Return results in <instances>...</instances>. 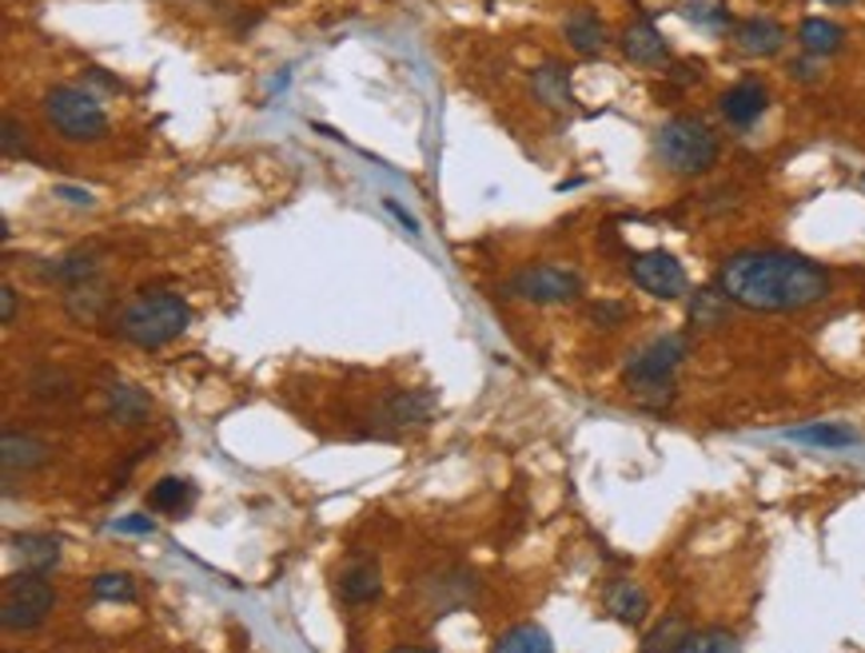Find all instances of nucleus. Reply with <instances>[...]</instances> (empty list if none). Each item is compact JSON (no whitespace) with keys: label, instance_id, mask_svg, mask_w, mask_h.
Masks as SVG:
<instances>
[{"label":"nucleus","instance_id":"1","mask_svg":"<svg viewBox=\"0 0 865 653\" xmlns=\"http://www.w3.org/2000/svg\"><path fill=\"white\" fill-rule=\"evenodd\" d=\"M718 291L734 307L761 315H794L829 295V275L794 251H734L718 267Z\"/></svg>","mask_w":865,"mask_h":653},{"label":"nucleus","instance_id":"2","mask_svg":"<svg viewBox=\"0 0 865 653\" xmlns=\"http://www.w3.org/2000/svg\"><path fill=\"white\" fill-rule=\"evenodd\" d=\"M655 156L675 176H702L718 164L723 144L702 116H670L655 132Z\"/></svg>","mask_w":865,"mask_h":653},{"label":"nucleus","instance_id":"3","mask_svg":"<svg viewBox=\"0 0 865 653\" xmlns=\"http://www.w3.org/2000/svg\"><path fill=\"white\" fill-rule=\"evenodd\" d=\"M188 323H191V311L180 295L148 291L124 307L116 332H120V339L132 343V347L156 350V347H164V343L180 339V335L188 332Z\"/></svg>","mask_w":865,"mask_h":653},{"label":"nucleus","instance_id":"4","mask_svg":"<svg viewBox=\"0 0 865 653\" xmlns=\"http://www.w3.org/2000/svg\"><path fill=\"white\" fill-rule=\"evenodd\" d=\"M45 116L65 140L72 144H96L108 132V116L92 92L77 85H57L45 92Z\"/></svg>","mask_w":865,"mask_h":653},{"label":"nucleus","instance_id":"5","mask_svg":"<svg viewBox=\"0 0 865 653\" xmlns=\"http://www.w3.org/2000/svg\"><path fill=\"white\" fill-rule=\"evenodd\" d=\"M52 606H57V594H52V586L45 582V574L24 570V574H12L9 582H4V594H0V625L12 630V634H17V630L24 634V630L45 625V617L52 614Z\"/></svg>","mask_w":865,"mask_h":653},{"label":"nucleus","instance_id":"6","mask_svg":"<svg viewBox=\"0 0 865 653\" xmlns=\"http://www.w3.org/2000/svg\"><path fill=\"white\" fill-rule=\"evenodd\" d=\"M690 355V339L686 335H658L647 347H638L627 359V383L635 390L642 387H675V370Z\"/></svg>","mask_w":865,"mask_h":653},{"label":"nucleus","instance_id":"7","mask_svg":"<svg viewBox=\"0 0 865 653\" xmlns=\"http://www.w3.org/2000/svg\"><path fill=\"white\" fill-rule=\"evenodd\" d=\"M507 295L514 299H527V304H571L582 295V279L571 267H554V264H534L514 271L507 279Z\"/></svg>","mask_w":865,"mask_h":653},{"label":"nucleus","instance_id":"8","mask_svg":"<svg viewBox=\"0 0 865 653\" xmlns=\"http://www.w3.org/2000/svg\"><path fill=\"white\" fill-rule=\"evenodd\" d=\"M630 279H635V287H642L647 295L662 299V304L682 299V295L690 291V275H686V267L678 264V256H670V251H638V256L630 259Z\"/></svg>","mask_w":865,"mask_h":653},{"label":"nucleus","instance_id":"9","mask_svg":"<svg viewBox=\"0 0 865 653\" xmlns=\"http://www.w3.org/2000/svg\"><path fill=\"white\" fill-rule=\"evenodd\" d=\"M766 108H770V92H766L761 80H738V85L726 88V92L718 96V112H723V120L734 123V128H750V123H758L761 116H766Z\"/></svg>","mask_w":865,"mask_h":653},{"label":"nucleus","instance_id":"10","mask_svg":"<svg viewBox=\"0 0 865 653\" xmlns=\"http://www.w3.org/2000/svg\"><path fill=\"white\" fill-rule=\"evenodd\" d=\"M618 48H622V57L638 68H658V65L670 60V48H666L662 32H658L650 20H635V24H627L622 37H618Z\"/></svg>","mask_w":865,"mask_h":653},{"label":"nucleus","instance_id":"11","mask_svg":"<svg viewBox=\"0 0 865 653\" xmlns=\"http://www.w3.org/2000/svg\"><path fill=\"white\" fill-rule=\"evenodd\" d=\"M734 44L746 57H778L786 48V29L774 17H746L734 24Z\"/></svg>","mask_w":865,"mask_h":653},{"label":"nucleus","instance_id":"12","mask_svg":"<svg viewBox=\"0 0 865 653\" xmlns=\"http://www.w3.org/2000/svg\"><path fill=\"white\" fill-rule=\"evenodd\" d=\"M602 602H607V614L615 617V622H622V625H638L642 617L650 614L647 590L638 586V582H630V577H618V582H610L607 594H602Z\"/></svg>","mask_w":865,"mask_h":653},{"label":"nucleus","instance_id":"13","mask_svg":"<svg viewBox=\"0 0 865 653\" xmlns=\"http://www.w3.org/2000/svg\"><path fill=\"white\" fill-rule=\"evenodd\" d=\"M798 44H802V52L814 57V60L837 57V52L846 48V29L834 24V20H826V17H809L798 24Z\"/></svg>","mask_w":865,"mask_h":653},{"label":"nucleus","instance_id":"14","mask_svg":"<svg viewBox=\"0 0 865 653\" xmlns=\"http://www.w3.org/2000/svg\"><path fill=\"white\" fill-rule=\"evenodd\" d=\"M562 32H567V44H571L579 57H599L602 48H607V24L594 17V9H582V4L567 17Z\"/></svg>","mask_w":865,"mask_h":653},{"label":"nucleus","instance_id":"15","mask_svg":"<svg viewBox=\"0 0 865 653\" xmlns=\"http://www.w3.org/2000/svg\"><path fill=\"white\" fill-rule=\"evenodd\" d=\"M9 546L17 550V558L32 574H45L60 562V542L52 534H12Z\"/></svg>","mask_w":865,"mask_h":653},{"label":"nucleus","instance_id":"16","mask_svg":"<svg viewBox=\"0 0 865 653\" xmlns=\"http://www.w3.org/2000/svg\"><path fill=\"white\" fill-rule=\"evenodd\" d=\"M380 590H383L380 570L371 566V562H355V566H347L340 574V597L347 606H367V602L380 597Z\"/></svg>","mask_w":865,"mask_h":653},{"label":"nucleus","instance_id":"17","mask_svg":"<svg viewBox=\"0 0 865 653\" xmlns=\"http://www.w3.org/2000/svg\"><path fill=\"white\" fill-rule=\"evenodd\" d=\"M431 410H435V395L431 390H400L395 398H387L383 415L395 426H423L431 418Z\"/></svg>","mask_w":865,"mask_h":653},{"label":"nucleus","instance_id":"18","mask_svg":"<svg viewBox=\"0 0 865 653\" xmlns=\"http://www.w3.org/2000/svg\"><path fill=\"white\" fill-rule=\"evenodd\" d=\"M491 653H554V645H551V634H547L542 625L519 622V625H511V630H503V634L494 637Z\"/></svg>","mask_w":865,"mask_h":653},{"label":"nucleus","instance_id":"19","mask_svg":"<svg viewBox=\"0 0 865 653\" xmlns=\"http://www.w3.org/2000/svg\"><path fill=\"white\" fill-rule=\"evenodd\" d=\"M0 455H4V471H37L48 458V446L37 435H17V431H4V443H0Z\"/></svg>","mask_w":865,"mask_h":653},{"label":"nucleus","instance_id":"20","mask_svg":"<svg viewBox=\"0 0 865 653\" xmlns=\"http://www.w3.org/2000/svg\"><path fill=\"white\" fill-rule=\"evenodd\" d=\"M153 410V398L144 395L140 387H128V383H112L108 387V415L124 426H140Z\"/></svg>","mask_w":865,"mask_h":653},{"label":"nucleus","instance_id":"21","mask_svg":"<svg viewBox=\"0 0 865 653\" xmlns=\"http://www.w3.org/2000/svg\"><path fill=\"white\" fill-rule=\"evenodd\" d=\"M531 88L547 108H571L574 96H571V80H567V68L562 65H542L534 68L531 77Z\"/></svg>","mask_w":865,"mask_h":653},{"label":"nucleus","instance_id":"22","mask_svg":"<svg viewBox=\"0 0 865 653\" xmlns=\"http://www.w3.org/2000/svg\"><path fill=\"white\" fill-rule=\"evenodd\" d=\"M786 438L806 446H826V451H846V446L857 443L854 431L842 423H809V426H798V431H786Z\"/></svg>","mask_w":865,"mask_h":653},{"label":"nucleus","instance_id":"23","mask_svg":"<svg viewBox=\"0 0 865 653\" xmlns=\"http://www.w3.org/2000/svg\"><path fill=\"white\" fill-rule=\"evenodd\" d=\"M726 311H730V299L718 287H702V291L690 295V327L714 332V327L726 323Z\"/></svg>","mask_w":865,"mask_h":653},{"label":"nucleus","instance_id":"24","mask_svg":"<svg viewBox=\"0 0 865 653\" xmlns=\"http://www.w3.org/2000/svg\"><path fill=\"white\" fill-rule=\"evenodd\" d=\"M690 634H695V630H690V622H686L682 614H666L662 622L642 637V653H675Z\"/></svg>","mask_w":865,"mask_h":653},{"label":"nucleus","instance_id":"25","mask_svg":"<svg viewBox=\"0 0 865 653\" xmlns=\"http://www.w3.org/2000/svg\"><path fill=\"white\" fill-rule=\"evenodd\" d=\"M682 17L690 20V24H698V29H714V32H723L734 24L726 0H686Z\"/></svg>","mask_w":865,"mask_h":653},{"label":"nucleus","instance_id":"26","mask_svg":"<svg viewBox=\"0 0 865 653\" xmlns=\"http://www.w3.org/2000/svg\"><path fill=\"white\" fill-rule=\"evenodd\" d=\"M675 653H741L738 637L730 634V630H718V625H710V630H695V634L686 637L682 645H678Z\"/></svg>","mask_w":865,"mask_h":653},{"label":"nucleus","instance_id":"27","mask_svg":"<svg viewBox=\"0 0 865 653\" xmlns=\"http://www.w3.org/2000/svg\"><path fill=\"white\" fill-rule=\"evenodd\" d=\"M191 502V486L180 483V478H160V483L148 491V506L164 514H180L184 506Z\"/></svg>","mask_w":865,"mask_h":653},{"label":"nucleus","instance_id":"28","mask_svg":"<svg viewBox=\"0 0 865 653\" xmlns=\"http://www.w3.org/2000/svg\"><path fill=\"white\" fill-rule=\"evenodd\" d=\"M92 597H96V602H132V597H136L132 574H116V570H108V574H96L92 577Z\"/></svg>","mask_w":865,"mask_h":653},{"label":"nucleus","instance_id":"29","mask_svg":"<svg viewBox=\"0 0 865 653\" xmlns=\"http://www.w3.org/2000/svg\"><path fill=\"white\" fill-rule=\"evenodd\" d=\"M590 323L594 327H602V332H615V327H622V323L630 319V307L627 304H618V299H594V304L587 307Z\"/></svg>","mask_w":865,"mask_h":653},{"label":"nucleus","instance_id":"30","mask_svg":"<svg viewBox=\"0 0 865 653\" xmlns=\"http://www.w3.org/2000/svg\"><path fill=\"white\" fill-rule=\"evenodd\" d=\"M24 128H17V120H4V156L9 160H17V156H32L29 140H24Z\"/></svg>","mask_w":865,"mask_h":653},{"label":"nucleus","instance_id":"31","mask_svg":"<svg viewBox=\"0 0 865 653\" xmlns=\"http://www.w3.org/2000/svg\"><path fill=\"white\" fill-rule=\"evenodd\" d=\"M112 531L116 534H153L156 522L148 518V514H128V518H116L112 522Z\"/></svg>","mask_w":865,"mask_h":653},{"label":"nucleus","instance_id":"32","mask_svg":"<svg viewBox=\"0 0 865 653\" xmlns=\"http://www.w3.org/2000/svg\"><path fill=\"white\" fill-rule=\"evenodd\" d=\"M0 319H4V323L17 319V287H12V284L0 287Z\"/></svg>","mask_w":865,"mask_h":653},{"label":"nucleus","instance_id":"33","mask_svg":"<svg viewBox=\"0 0 865 653\" xmlns=\"http://www.w3.org/2000/svg\"><path fill=\"white\" fill-rule=\"evenodd\" d=\"M809 60H814V57H806V60H794V65H789V77H794V80H802V85H814V80H818V68L809 65Z\"/></svg>","mask_w":865,"mask_h":653},{"label":"nucleus","instance_id":"34","mask_svg":"<svg viewBox=\"0 0 865 653\" xmlns=\"http://www.w3.org/2000/svg\"><path fill=\"white\" fill-rule=\"evenodd\" d=\"M383 208H387V211H391V216L400 219V224H403V228H407V231H411V236H419V224H415V216H411V211H403V208H400V204H395V199H383Z\"/></svg>","mask_w":865,"mask_h":653},{"label":"nucleus","instance_id":"35","mask_svg":"<svg viewBox=\"0 0 865 653\" xmlns=\"http://www.w3.org/2000/svg\"><path fill=\"white\" fill-rule=\"evenodd\" d=\"M670 77H675L678 85H698V80H702V65H675Z\"/></svg>","mask_w":865,"mask_h":653},{"label":"nucleus","instance_id":"36","mask_svg":"<svg viewBox=\"0 0 865 653\" xmlns=\"http://www.w3.org/2000/svg\"><path fill=\"white\" fill-rule=\"evenodd\" d=\"M57 196H60V199H68V204H85V208H88V204H92V196H88V191H80V188H68V184H60V188H57Z\"/></svg>","mask_w":865,"mask_h":653},{"label":"nucleus","instance_id":"37","mask_svg":"<svg viewBox=\"0 0 865 653\" xmlns=\"http://www.w3.org/2000/svg\"><path fill=\"white\" fill-rule=\"evenodd\" d=\"M387 653H431V650H419V645H395V650Z\"/></svg>","mask_w":865,"mask_h":653},{"label":"nucleus","instance_id":"38","mask_svg":"<svg viewBox=\"0 0 865 653\" xmlns=\"http://www.w3.org/2000/svg\"><path fill=\"white\" fill-rule=\"evenodd\" d=\"M822 4H854V0H822Z\"/></svg>","mask_w":865,"mask_h":653}]
</instances>
